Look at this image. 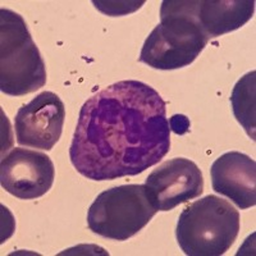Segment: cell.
I'll use <instances>...</instances> for the list:
<instances>
[{
  "instance_id": "8fae6325",
  "label": "cell",
  "mask_w": 256,
  "mask_h": 256,
  "mask_svg": "<svg viewBox=\"0 0 256 256\" xmlns=\"http://www.w3.org/2000/svg\"><path fill=\"white\" fill-rule=\"evenodd\" d=\"M255 70L246 73L236 84L230 95L233 114L248 137L255 141Z\"/></svg>"
},
{
  "instance_id": "5b68a950",
  "label": "cell",
  "mask_w": 256,
  "mask_h": 256,
  "mask_svg": "<svg viewBox=\"0 0 256 256\" xmlns=\"http://www.w3.org/2000/svg\"><path fill=\"white\" fill-rule=\"evenodd\" d=\"M156 212L145 184H123L95 198L88 212V226L104 238L127 241L142 230Z\"/></svg>"
},
{
  "instance_id": "52a82bcc",
  "label": "cell",
  "mask_w": 256,
  "mask_h": 256,
  "mask_svg": "<svg viewBox=\"0 0 256 256\" xmlns=\"http://www.w3.org/2000/svg\"><path fill=\"white\" fill-rule=\"evenodd\" d=\"M56 168L46 154L16 148L0 164V184L8 194L20 200L44 196L54 184Z\"/></svg>"
},
{
  "instance_id": "7c38bea8",
  "label": "cell",
  "mask_w": 256,
  "mask_h": 256,
  "mask_svg": "<svg viewBox=\"0 0 256 256\" xmlns=\"http://www.w3.org/2000/svg\"><path fill=\"white\" fill-rule=\"evenodd\" d=\"M169 128H170V131H174L176 134H184L190 130V122L187 116L176 114L169 120Z\"/></svg>"
},
{
  "instance_id": "7a4b0ae2",
  "label": "cell",
  "mask_w": 256,
  "mask_h": 256,
  "mask_svg": "<svg viewBox=\"0 0 256 256\" xmlns=\"http://www.w3.org/2000/svg\"><path fill=\"white\" fill-rule=\"evenodd\" d=\"M240 232V212L227 200L208 195L190 204L178 218L176 237L188 256H220Z\"/></svg>"
},
{
  "instance_id": "8992f818",
  "label": "cell",
  "mask_w": 256,
  "mask_h": 256,
  "mask_svg": "<svg viewBox=\"0 0 256 256\" xmlns=\"http://www.w3.org/2000/svg\"><path fill=\"white\" fill-rule=\"evenodd\" d=\"M145 188L158 212H169L204 191V178L198 164L186 158L166 160L146 178Z\"/></svg>"
},
{
  "instance_id": "277c9868",
  "label": "cell",
  "mask_w": 256,
  "mask_h": 256,
  "mask_svg": "<svg viewBox=\"0 0 256 256\" xmlns=\"http://www.w3.org/2000/svg\"><path fill=\"white\" fill-rule=\"evenodd\" d=\"M46 84V68L24 20L0 10V90L9 96L35 92Z\"/></svg>"
},
{
  "instance_id": "30bf717a",
  "label": "cell",
  "mask_w": 256,
  "mask_h": 256,
  "mask_svg": "<svg viewBox=\"0 0 256 256\" xmlns=\"http://www.w3.org/2000/svg\"><path fill=\"white\" fill-rule=\"evenodd\" d=\"M182 6L209 38L241 28L255 10L254 0H182Z\"/></svg>"
},
{
  "instance_id": "3957f363",
  "label": "cell",
  "mask_w": 256,
  "mask_h": 256,
  "mask_svg": "<svg viewBox=\"0 0 256 256\" xmlns=\"http://www.w3.org/2000/svg\"><path fill=\"white\" fill-rule=\"evenodd\" d=\"M162 22L144 42L138 60L160 70H180L190 66L205 49L210 38L182 6V0H164Z\"/></svg>"
},
{
  "instance_id": "9c48e42d",
  "label": "cell",
  "mask_w": 256,
  "mask_h": 256,
  "mask_svg": "<svg viewBox=\"0 0 256 256\" xmlns=\"http://www.w3.org/2000/svg\"><path fill=\"white\" fill-rule=\"evenodd\" d=\"M212 190L226 196L240 209L256 205V163L238 152L220 155L210 168Z\"/></svg>"
},
{
  "instance_id": "ba28073f",
  "label": "cell",
  "mask_w": 256,
  "mask_h": 256,
  "mask_svg": "<svg viewBox=\"0 0 256 256\" xmlns=\"http://www.w3.org/2000/svg\"><path fill=\"white\" fill-rule=\"evenodd\" d=\"M66 108L56 94L44 91L16 114V138L20 146L52 150L63 131Z\"/></svg>"
},
{
  "instance_id": "6da1fadb",
  "label": "cell",
  "mask_w": 256,
  "mask_h": 256,
  "mask_svg": "<svg viewBox=\"0 0 256 256\" xmlns=\"http://www.w3.org/2000/svg\"><path fill=\"white\" fill-rule=\"evenodd\" d=\"M170 148L166 105L136 80L110 84L82 105L70 148V163L92 180L137 176Z\"/></svg>"
}]
</instances>
